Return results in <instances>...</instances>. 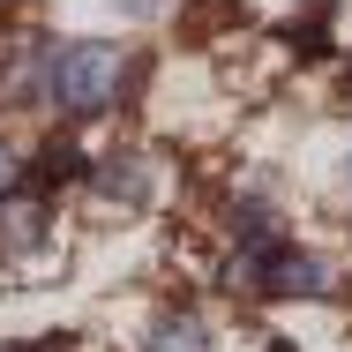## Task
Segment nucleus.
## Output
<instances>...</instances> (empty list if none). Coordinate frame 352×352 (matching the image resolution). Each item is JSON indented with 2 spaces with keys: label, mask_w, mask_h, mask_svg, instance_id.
Returning a JSON list of instances; mask_svg holds the SVG:
<instances>
[{
  "label": "nucleus",
  "mask_w": 352,
  "mask_h": 352,
  "mask_svg": "<svg viewBox=\"0 0 352 352\" xmlns=\"http://www.w3.org/2000/svg\"><path fill=\"white\" fill-rule=\"evenodd\" d=\"M15 173H23V165H15V150H8V142H0V195H8V188H15Z\"/></svg>",
  "instance_id": "nucleus-6"
},
{
  "label": "nucleus",
  "mask_w": 352,
  "mask_h": 352,
  "mask_svg": "<svg viewBox=\"0 0 352 352\" xmlns=\"http://www.w3.org/2000/svg\"><path fill=\"white\" fill-rule=\"evenodd\" d=\"M45 240V195H0V255L8 263H30V248Z\"/></svg>",
  "instance_id": "nucleus-3"
},
{
  "label": "nucleus",
  "mask_w": 352,
  "mask_h": 352,
  "mask_svg": "<svg viewBox=\"0 0 352 352\" xmlns=\"http://www.w3.org/2000/svg\"><path fill=\"white\" fill-rule=\"evenodd\" d=\"M30 352H82L75 338H53V345H30Z\"/></svg>",
  "instance_id": "nucleus-7"
},
{
  "label": "nucleus",
  "mask_w": 352,
  "mask_h": 352,
  "mask_svg": "<svg viewBox=\"0 0 352 352\" xmlns=\"http://www.w3.org/2000/svg\"><path fill=\"white\" fill-rule=\"evenodd\" d=\"M120 82H128V53L120 45H60L53 60H45V98L75 113V120H90V113H113L120 105Z\"/></svg>",
  "instance_id": "nucleus-1"
},
{
  "label": "nucleus",
  "mask_w": 352,
  "mask_h": 352,
  "mask_svg": "<svg viewBox=\"0 0 352 352\" xmlns=\"http://www.w3.org/2000/svg\"><path fill=\"white\" fill-rule=\"evenodd\" d=\"M120 8H135V15H142V8H157V0H120Z\"/></svg>",
  "instance_id": "nucleus-8"
},
{
  "label": "nucleus",
  "mask_w": 352,
  "mask_h": 352,
  "mask_svg": "<svg viewBox=\"0 0 352 352\" xmlns=\"http://www.w3.org/2000/svg\"><path fill=\"white\" fill-rule=\"evenodd\" d=\"M255 292H270V300H322V292H338V270H330L322 255L270 248V255L255 263Z\"/></svg>",
  "instance_id": "nucleus-2"
},
{
  "label": "nucleus",
  "mask_w": 352,
  "mask_h": 352,
  "mask_svg": "<svg viewBox=\"0 0 352 352\" xmlns=\"http://www.w3.org/2000/svg\"><path fill=\"white\" fill-rule=\"evenodd\" d=\"M105 188H113V195H135V188H142V165H135V157L105 165Z\"/></svg>",
  "instance_id": "nucleus-5"
},
{
  "label": "nucleus",
  "mask_w": 352,
  "mask_h": 352,
  "mask_svg": "<svg viewBox=\"0 0 352 352\" xmlns=\"http://www.w3.org/2000/svg\"><path fill=\"white\" fill-rule=\"evenodd\" d=\"M142 352H210V322H195V315H165V322H150Z\"/></svg>",
  "instance_id": "nucleus-4"
}]
</instances>
